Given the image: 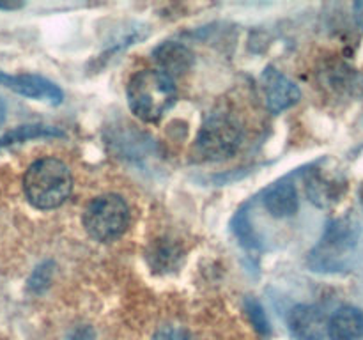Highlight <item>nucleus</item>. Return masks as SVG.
I'll return each instance as SVG.
<instances>
[{"instance_id":"a211bd4d","label":"nucleus","mask_w":363,"mask_h":340,"mask_svg":"<svg viewBox=\"0 0 363 340\" xmlns=\"http://www.w3.org/2000/svg\"><path fill=\"white\" fill-rule=\"evenodd\" d=\"M152 340H195V339L188 329L181 328V326H162V328L155 333Z\"/></svg>"},{"instance_id":"f257e3e1","label":"nucleus","mask_w":363,"mask_h":340,"mask_svg":"<svg viewBox=\"0 0 363 340\" xmlns=\"http://www.w3.org/2000/svg\"><path fill=\"white\" fill-rule=\"evenodd\" d=\"M73 177L64 162L57 158L38 159L23 177V191L35 209H55L67 200Z\"/></svg>"},{"instance_id":"20e7f679","label":"nucleus","mask_w":363,"mask_h":340,"mask_svg":"<svg viewBox=\"0 0 363 340\" xmlns=\"http://www.w3.org/2000/svg\"><path fill=\"white\" fill-rule=\"evenodd\" d=\"M358 243V230L351 220H335L328 223L318 246L308 255L314 271H339Z\"/></svg>"},{"instance_id":"9b49d317","label":"nucleus","mask_w":363,"mask_h":340,"mask_svg":"<svg viewBox=\"0 0 363 340\" xmlns=\"http://www.w3.org/2000/svg\"><path fill=\"white\" fill-rule=\"evenodd\" d=\"M330 340H362L363 314L354 307H340L328 319Z\"/></svg>"},{"instance_id":"6e6552de","label":"nucleus","mask_w":363,"mask_h":340,"mask_svg":"<svg viewBox=\"0 0 363 340\" xmlns=\"http://www.w3.org/2000/svg\"><path fill=\"white\" fill-rule=\"evenodd\" d=\"M287 326L294 340H326L328 319L312 305H298L289 312Z\"/></svg>"},{"instance_id":"ddd939ff","label":"nucleus","mask_w":363,"mask_h":340,"mask_svg":"<svg viewBox=\"0 0 363 340\" xmlns=\"http://www.w3.org/2000/svg\"><path fill=\"white\" fill-rule=\"evenodd\" d=\"M152 250L149 251V262H151V268L160 269V271H169V269L177 268V264L181 262V248L177 244H174L169 239H160L156 241L155 246H151Z\"/></svg>"},{"instance_id":"f03ea898","label":"nucleus","mask_w":363,"mask_h":340,"mask_svg":"<svg viewBox=\"0 0 363 340\" xmlns=\"http://www.w3.org/2000/svg\"><path fill=\"white\" fill-rule=\"evenodd\" d=\"M176 84L160 69H142L128 81L126 96L131 112L145 123L162 119L176 101Z\"/></svg>"},{"instance_id":"6ab92c4d","label":"nucleus","mask_w":363,"mask_h":340,"mask_svg":"<svg viewBox=\"0 0 363 340\" xmlns=\"http://www.w3.org/2000/svg\"><path fill=\"white\" fill-rule=\"evenodd\" d=\"M69 340H96V333L91 326H78L69 335Z\"/></svg>"},{"instance_id":"39448f33","label":"nucleus","mask_w":363,"mask_h":340,"mask_svg":"<svg viewBox=\"0 0 363 340\" xmlns=\"http://www.w3.org/2000/svg\"><path fill=\"white\" fill-rule=\"evenodd\" d=\"M128 223L130 209L126 200L119 195H101L85 208L84 227L89 236L96 241L108 243L117 239L126 230Z\"/></svg>"},{"instance_id":"aec40b11","label":"nucleus","mask_w":363,"mask_h":340,"mask_svg":"<svg viewBox=\"0 0 363 340\" xmlns=\"http://www.w3.org/2000/svg\"><path fill=\"white\" fill-rule=\"evenodd\" d=\"M354 18H357V23L360 25L363 30V2L354 4Z\"/></svg>"},{"instance_id":"dca6fc26","label":"nucleus","mask_w":363,"mask_h":340,"mask_svg":"<svg viewBox=\"0 0 363 340\" xmlns=\"http://www.w3.org/2000/svg\"><path fill=\"white\" fill-rule=\"evenodd\" d=\"M245 310H247V315L252 324H254V328L261 335H269L272 333V324H269L268 315H266L264 308H262V305L255 298H248L245 301Z\"/></svg>"},{"instance_id":"7ed1b4c3","label":"nucleus","mask_w":363,"mask_h":340,"mask_svg":"<svg viewBox=\"0 0 363 340\" xmlns=\"http://www.w3.org/2000/svg\"><path fill=\"white\" fill-rule=\"evenodd\" d=\"M241 140L243 130L238 119H234L230 113L215 112L202 124L195 140V151L209 162H222L236 154Z\"/></svg>"},{"instance_id":"412c9836","label":"nucleus","mask_w":363,"mask_h":340,"mask_svg":"<svg viewBox=\"0 0 363 340\" xmlns=\"http://www.w3.org/2000/svg\"><path fill=\"white\" fill-rule=\"evenodd\" d=\"M21 4H0V9H18Z\"/></svg>"},{"instance_id":"1a4fd4ad","label":"nucleus","mask_w":363,"mask_h":340,"mask_svg":"<svg viewBox=\"0 0 363 340\" xmlns=\"http://www.w3.org/2000/svg\"><path fill=\"white\" fill-rule=\"evenodd\" d=\"M307 195L319 208H330L339 202L340 195L346 190V183L339 176H332L325 169H312L305 177Z\"/></svg>"},{"instance_id":"423d86ee","label":"nucleus","mask_w":363,"mask_h":340,"mask_svg":"<svg viewBox=\"0 0 363 340\" xmlns=\"http://www.w3.org/2000/svg\"><path fill=\"white\" fill-rule=\"evenodd\" d=\"M261 85L266 106L273 113H280L284 110L291 108L301 98L300 87L293 80H289L286 74H282L272 66L262 71Z\"/></svg>"},{"instance_id":"f3484780","label":"nucleus","mask_w":363,"mask_h":340,"mask_svg":"<svg viewBox=\"0 0 363 340\" xmlns=\"http://www.w3.org/2000/svg\"><path fill=\"white\" fill-rule=\"evenodd\" d=\"M52 271H53L52 262H45V264L38 266L35 271L32 273L30 280H28V289H30L32 293H43V290L50 285Z\"/></svg>"},{"instance_id":"9d476101","label":"nucleus","mask_w":363,"mask_h":340,"mask_svg":"<svg viewBox=\"0 0 363 340\" xmlns=\"http://www.w3.org/2000/svg\"><path fill=\"white\" fill-rule=\"evenodd\" d=\"M152 57H155L156 64L160 66V71H163L172 80L177 74L186 73L191 67V64H194V53L184 45L174 41L162 42L152 52Z\"/></svg>"},{"instance_id":"0eeeda50","label":"nucleus","mask_w":363,"mask_h":340,"mask_svg":"<svg viewBox=\"0 0 363 340\" xmlns=\"http://www.w3.org/2000/svg\"><path fill=\"white\" fill-rule=\"evenodd\" d=\"M0 84L18 94L41 99L50 105H60L64 99V92L53 81L38 74H7L0 69Z\"/></svg>"},{"instance_id":"2eb2a0df","label":"nucleus","mask_w":363,"mask_h":340,"mask_svg":"<svg viewBox=\"0 0 363 340\" xmlns=\"http://www.w3.org/2000/svg\"><path fill=\"white\" fill-rule=\"evenodd\" d=\"M233 230L240 243L247 248H259L261 246V239H259L257 232H255L254 225H252L250 218H248L247 208H241L240 211L234 215L233 220Z\"/></svg>"},{"instance_id":"4468645a","label":"nucleus","mask_w":363,"mask_h":340,"mask_svg":"<svg viewBox=\"0 0 363 340\" xmlns=\"http://www.w3.org/2000/svg\"><path fill=\"white\" fill-rule=\"evenodd\" d=\"M39 137H62V131L50 126H38V124H34V126H18L0 138V149Z\"/></svg>"},{"instance_id":"f8f14e48","label":"nucleus","mask_w":363,"mask_h":340,"mask_svg":"<svg viewBox=\"0 0 363 340\" xmlns=\"http://www.w3.org/2000/svg\"><path fill=\"white\" fill-rule=\"evenodd\" d=\"M298 193L296 188L287 181L273 184L264 193V208L268 209L273 218H289L298 211Z\"/></svg>"}]
</instances>
